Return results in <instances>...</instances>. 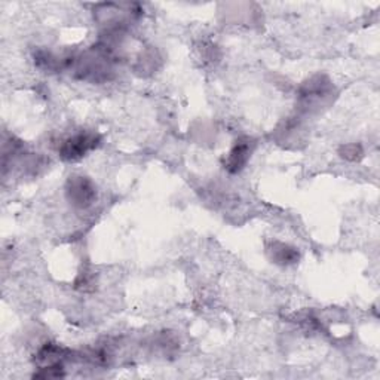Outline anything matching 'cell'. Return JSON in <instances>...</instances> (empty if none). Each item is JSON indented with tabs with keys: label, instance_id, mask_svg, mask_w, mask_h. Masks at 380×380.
Here are the masks:
<instances>
[{
	"label": "cell",
	"instance_id": "1",
	"mask_svg": "<svg viewBox=\"0 0 380 380\" xmlns=\"http://www.w3.org/2000/svg\"><path fill=\"white\" fill-rule=\"evenodd\" d=\"M333 94V85L325 76H314L309 81H306L299 94L300 107L306 112L321 108Z\"/></svg>",
	"mask_w": 380,
	"mask_h": 380
},
{
	"label": "cell",
	"instance_id": "2",
	"mask_svg": "<svg viewBox=\"0 0 380 380\" xmlns=\"http://www.w3.org/2000/svg\"><path fill=\"white\" fill-rule=\"evenodd\" d=\"M66 196L73 207L88 208L96 201L97 189L91 178L85 175H71L66 185Z\"/></svg>",
	"mask_w": 380,
	"mask_h": 380
},
{
	"label": "cell",
	"instance_id": "3",
	"mask_svg": "<svg viewBox=\"0 0 380 380\" xmlns=\"http://www.w3.org/2000/svg\"><path fill=\"white\" fill-rule=\"evenodd\" d=\"M101 138L94 133H79L66 138L58 149L63 160H78L100 146Z\"/></svg>",
	"mask_w": 380,
	"mask_h": 380
},
{
	"label": "cell",
	"instance_id": "4",
	"mask_svg": "<svg viewBox=\"0 0 380 380\" xmlns=\"http://www.w3.org/2000/svg\"><path fill=\"white\" fill-rule=\"evenodd\" d=\"M250 155H251L250 138H242L237 141V144H235L232 150L229 152L227 158L225 159V168L232 174L240 173L247 165Z\"/></svg>",
	"mask_w": 380,
	"mask_h": 380
},
{
	"label": "cell",
	"instance_id": "5",
	"mask_svg": "<svg viewBox=\"0 0 380 380\" xmlns=\"http://www.w3.org/2000/svg\"><path fill=\"white\" fill-rule=\"evenodd\" d=\"M266 251H267L269 259L279 266L294 265L300 259L297 248L288 245V244H284V242H278V241H274L272 244H269Z\"/></svg>",
	"mask_w": 380,
	"mask_h": 380
},
{
	"label": "cell",
	"instance_id": "6",
	"mask_svg": "<svg viewBox=\"0 0 380 380\" xmlns=\"http://www.w3.org/2000/svg\"><path fill=\"white\" fill-rule=\"evenodd\" d=\"M66 356V351L57 345H45L38 355H36V364L39 369L52 367V366H63V359Z\"/></svg>",
	"mask_w": 380,
	"mask_h": 380
},
{
	"label": "cell",
	"instance_id": "7",
	"mask_svg": "<svg viewBox=\"0 0 380 380\" xmlns=\"http://www.w3.org/2000/svg\"><path fill=\"white\" fill-rule=\"evenodd\" d=\"M340 155L348 160H358L363 156V149H361L359 144H346V146L342 148Z\"/></svg>",
	"mask_w": 380,
	"mask_h": 380
}]
</instances>
